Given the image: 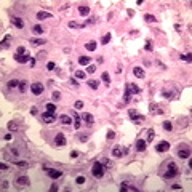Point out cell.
I'll list each match as a JSON object with an SVG mask.
<instances>
[{
	"label": "cell",
	"instance_id": "4",
	"mask_svg": "<svg viewBox=\"0 0 192 192\" xmlns=\"http://www.w3.org/2000/svg\"><path fill=\"white\" fill-rule=\"evenodd\" d=\"M31 184V181L27 176H19V178H16V186L18 187H27Z\"/></svg>",
	"mask_w": 192,
	"mask_h": 192
},
{
	"label": "cell",
	"instance_id": "28",
	"mask_svg": "<svg viewBox=\"0 0 192 192\" xmlns=\"http://www.w3.org/2000/svg\"><path fill=\"white\" fill-rule=\"evenodd\" d=\"M98 85H99V82H98V80H88V87H90V88L96 90V88H98Z\"/></svg>",
	"mask_w": 192,
	"mask_h": 192
},
{
	"label": "cell",
	"instance_id": "7",
	"mask_svg": "<svg viewBox=\"0 0 192 192\" xmlns=\"http://www.w3.org/2000/svg\"><path fill=\"white\" fill-rule=\"evenodd\" d=\"M120 190H131V192H136L138 189H136L133 184H130V182H126V181H123L122 184H120Z\"/></svg>",
	"mask_w": 192,
	"mask_h": 192
},
{
	"label": "cell",
	"instance_id": "36",
	"mask_svg": "<svg viewBox=\"0 0 192 192\" xmlns=\"http://www.w3.org/2000/svg\"><path fill=\"white\" fill-rule=\"evenodd\" d=\"M144 21H146V23H154V21H155V16H152V15H146V16H144Z\"/></svg>",
	"mask_w": 192,
	"mask_h": 192
},
{
	"label": "cell",
	"instance_id": "17",
	"mask_svg": "<svg viewBox=\"0 0 192 192\" xmlns=\"http://www.w3.org/2000/svg\"><path fill=\"white\" fill-rule=\"evenodd\" d=\"M82 120H85L87 123L91 125V123L95 122V118H93V115H91V114H87V112H85V114H82Z\"/></svg>",
	"mask_w": 192,
	"mask_h": 192
},
{
	"label": "cell",
	"instance_id": "41",
	"mask_svg": "<svg viewBox=\"0 0 192 192\" xmlns=\"http://www.w3.org/2000/svg\"><path fill=\"white\" fill-rule=\"evenodd\" d=\"M144 48L147 50V51H152V42L147 40V42H146V45H144Z\"/></svg>",
	"mask_w": 192,
	"mask_h": 192
},
{
	"label": "cell",
	"instance_id": "19",
	"mask_svg": "<svg viewBox=\"0 0 192 192\" xmlns=\"http://www.w3.org/2000/svg\"><path fill=\"white\" fill-rule=\"evenodd\" d=\"M59 120H61V123H64V125H70V123H72V118H70L69 115H61Z\"/></svg>",
	"mask_w": 192,
	"mask_h": 192
},
{
	"label": "cell",
	"instance_id": "18",
	"mask_svg": "<svg viewBox=\"0 0 192 192\" xmlns=\"http://www.w3.org/2000/svg\"><path fill=\"white\" fill-rule=\"evenodd\" d=\"M79 13H80L82 16H87V15L90 13V6H87V5H80V6H79Z\"/></svg>",
	"mask_w": 192,
	"mask_h": 192
},
{
	"label": "cell",
	"instance_id": "20",
	"mask_svg": "<svg viewBox=\"0 0 192 192\" xmlns=\"http://www.w3.org/2000/svg\"><path fill=\"white\" fill-rule=\"evenodd\" d=\"M15 165L19 167V168H29V167H31L27 162H23V160H15Z\"/></svg>",
	"mask_w": 192,
	"mask_h": 192
},
{
	"label": "cell",
	"instance_id": "15",
	"mask_svg": "<svg viewBox=\"0 0 192 192\" xmlns=\"http://www.w3.org/2000/svg\"><path fill=\"white\" fill-rule=\"evenodd\" d=\"M133 74H134V77H138V79H144V69L143 67H134Z\"/></svg>",
	"mask_w": 192,
	"mask_h": 192
},
{
	"label": "cell",
	"instance_id": "14",
	"mask_svg": "<svg viewBox=\"0 0 192 192\" xmlns=\"http://www.w3.org/2000/svg\"><path fill=\"white\" fill-rule=\"evenodd\" d=\"M11 23H13V26H15V27H18V29H23V27H24V21H23V19H19V18H13Z\"/></svg>",
	"mask_w": 192,
	"mask_h": 192
},
{
	"label": "cell",
	"instance_id": "24",
	"mask_svg": "<svg viewBox=\"0 0 192 192\" xmlns=\"http://www.w3.org/2000/svg\"><path fill=\"white\" fill-rule=\"evenodd\" d=\"M72 115H74V126H75V128H77V130H79V128L82 126V123H80V117H79V115H77L75 112H74V114H72Z\"/></svg>",
	"mask_w": 192,
	"mask_h": 192
},
{
	"label": "cell",
	"instance_id": "47",
	"mask_svg": "<svg viewBox=\"0 0 192 192\" xmlns=\"http://www.w3.org/2000/svg\"><path fill=\"white\" fill-rule=\"evenodd\" d=\"M16 54H26V50H24L23 47H19V48L16 50Z\"/></svg>",
	"mask_w": 192,
	"mask_h": 192
},
{
	"label": "cell",
	"instance_id": "49",
	"mask_svg": "<svg viewBox=\"0 0 192 192\" xmlns=\"http://www.w3.org/2000/svg\"><path fill=\"white\" fill-rule=\"evenodd\" d=\"M54 67H56V66H54V62H48V64H47V69H48V70H53Z\"/></svg>",
	"mask_w": 192,
	"mask_h": 192
},
{
	"label": "cell",
	"instance_id": "43",
	"mask_svg": "<svg viewBox=\"0 0 192 192\" xmlns=\"http://www.w3.org/2000/svg\"><path fill=\"white\" fill-rule=\"evenodd\" d=\"M87 72H88V74H95V72H96V67H95V66H88Z\"/></svg>",
	"mask_w": 192,
	"mask_h": 192
},
{
	"label": "cell",
	"instance_id": "9",
	"mask_svg": "<svg viewBox=\"0 0 192 192\" xmlns=\"http://www.w3.org/2000/svg\"><path fill=\"white\" fill-rule=\"evenodd\" d=\"M42 118H43V122H45V123H53L54 120H56V118H54V115H53L51 112H45V114L42 115Z\"/></svg>",
	"mask_w": 192,
	"mask_h": 192
},
{
	"label": "cell",
	"instance_id": "53",
	"mask_svg": "<svg viewBox=\"0 0 192 192\" xmlns=\"http://www.w3.org/2000/svg\"><path fill=\"white\" fill-rule=\"evenodd\" d=\"M11 154L13 155H19V151H18L16 147H11Z\"/></svg>",
	"mask_w": 192,
	"mask_h": 192
},
{
	"label": "cell",
	"instance_id": "2",
	"mask_svg": "<svg viewBox=\"0 0 192 192\" xmlns=\"http://www.w3.org/2000/svg\"><path fill=\"white\" fill-rule=\"evenodd\" d=\"M91 173H93L95 178H103V175H104V167H103V163H101V162H96L95 165H93Z\"/></svg>",
	"mask_w": 192,
	"mask_h": 192
},
{
	"label": "cell",
	"instance_id": "48",
	"mask_svg": "<svg viewBox=\"0 0 192 192\" xmlns=\"http://www.w3.org/2000/svg\"><path fill=\"white\" fill-rule=\"evenodd\" d=\"M74 107H75V109H82V107H83V103H82V101H77V103L74 104Z\"/></svg>",
	"mask_w": 192,
	"mask_h": 192
},
{
	"label": "cell",
	"instance_id": "32",
	"mask_svg": "<svg viewBox=\"0 0 192 192\" xmlns=\"http://www.w3.org/2000/svg\"><path fill=\"white\" fill-rule=\"evenodd\" d=\"M101 79H103V82H106V85H109V82H111V77H109V74H107V72H103Z\"/></svg>",
	"mask_w": 192,
	"mask_h": 192
},
{
	"label": "cell",
	"instance_id": "39",
	"mask_svg": "<svg viewBox=\"0 0 192 192\" xmlns=\"http://www.w3.org/2000/svg\"><path fill=\"white\" fill-rule=\"evenodd\" d=\"M85 176H77V179H75V182H77V184H85Z\"/></svg>",
	"mask_w": 192,
	"mask_h": 192
},
{
	"label": "cell",
	"instance_id": "11",
	"mask_svg": "<svg viewBox=\"0 0 192 192\" xmlns=\"http://www.w3.org/2000/svg\"><path fill=\"white\" fill-rule=\"evenodd\" d=\"M178 157H179V159H184V160L189 159V157H190V151H189L187 147H186V149H179V151H178Z\"/></svg>",
	"mask_w": 192,
	"mask_h": 192
},
{
	"label": "cell",
	"instance_id": "35",
	"mask_svg": "<svg viewBox=\"0 0 192 192\" xmlns=\"http://www.w3.org/2000/svg\"><path fill=\"white\" fill-rule=\"evenodd\" d=\"M54 111H56V107H54V104L48 103V104H47V112H51V114H54Z\"/></svg>",
	"mask_w": 192,
	"mask_h": 192
},
{
	"label": "cell",
	"instance_id": "40",
	"mask_svg": "<svg viewBox=\"0 0 192 192\" xmlns=\"http://www.w3.org/2000/svg\"><path fill=\"white\" fill-rule=\"evenodd\" d=\"M131 99V93H130V90L126 88V91H125V103H128Z\"/></svg>",
	"mask_w": 192,
	"mask_h": 192
},
{
	"label": "cell",
	"instance_id": "22",
	"mask_svg": "<svg viewBox=\"0 0 192 192\" xmlns=\"http://www.w3.org/2000/svg\"><path fill=\"white\" fill-rule=\"evenodd\" d=\"M90 61H91V59H90L88 56H80V58H79V62L82 64V66H88Z\"/></svg>",
	"mask_w": 192,
	"mask_h": 192
},
{
	"label": "cell",
	"instance_id": "1",
	"mask_svg": "<svg viewBox=\"0 0 192 192\" xmlns=\"http://www.w3.org/2000/svg\"><path fill=\"white\" fill-rule=\"evenodd\" d=\"M176 175H178V167H176L173 162H170L168 167H167V170H165V173H163V178H165V179H170V178L176 176Z\"/></svg>",
	"mask_w": 192,
	"mask_h": 192
},
{
	"label": "cell",
	"instance_id": "57",
	"mask_svg": "<svg viewBox=\"0 0 192 192\" xmlns=\"http://www.w3.org/2000/svg\"><path fill=\"white\" fill-rule=\"evenodd\" d=\"M70 83H72V85H74V87H77V85H79V83H77V80H75V79H70Z\"/></svg>",
	"mask_w": 192,
	"mask_h": 192
},
{
	"label": "cell",
	"instance_id": "3",
	"mask_svg": "<svg viewBox=\"0 0 192 192\" xmlns=\"http://www.w3.org/2000/svg\"><path fill=\"white\" fill-rule=\"evenodd\" d=\"M130 118L134 123H143L144 122V115H139L136 111H133V109H130Z\"/></svg>",
	"mask_w": 192,
	"mask_h": 192
},
{
	"label": "cell",
	"instance_id": "31",
	"mask_svg": "<svg viewBox=\"0 0 192 192\" xmlns=\"http://www.w3.org/2000/svg\"><path fill=\"white\" fill-rule=\"evenodd\" d=\"M109 42H111V34H106L104 37L101 39V43H103V45H107Z\"/></svg>",
	"mask_w": 192,
	"mask_h": 192
},
{
	"label": "cell",
	"instance_id": "10",
	"mask_svg": "<svg viewBox=\"0 0 192 192\" xmlns=\"http://www.w3.org/2000/svg\"><path fill=\"white\" fill-rule=\"evenodd\" d=\"M47 173H48V176L51 178V179H58V178H61V175H62V173L59 171V170H47Z\"/></svg>",
	"mask_w": 192,
	"mask_h": 192
},
{
	"label": "cell",
	"instance_id": "58",
	"mask_svg": "<svg viewBox=\"0 0 192 192\" xmlns=\"http://www.w3.org/2000/svg\"><path fill=\"white\" fill-rule=\"evenodd\" d=\"M0 168H2V170H8V165H6V163H2V165H0Z\"/></svg>",
	"mask_w": 192,
	"mask_h": 192
},
{
	"label": "cell",
	"instance_id": "56",
	"mask_svg": "<svg viewBox=\"0 0 192 192\" xmlns=\"http://www.w3.org/2000/svg\"><path fill=\"white\" fill-rule=\"evenodd\" d=\"M50 190H51V192H56V190H58V186H54V184H53V186L50 187Z\"/></svg>",
	"mask_w": 192,
	"mask_h": 192
},
{
	"label": "cell",
	"instance_id": "37",
	"mask_svg": "<svg viewBox=\"0 0 192 192\" xmlns=\"http://www.w3.org/2000/svg\"><path fill=\"white\" fill-rule=\"evenodd\" d=\"M75 77H77V79H85L87 74H85L83 70H77V72H75Z\"/></svg>",
	"mask_w": 192,
	"mask_h": 192
},
{
	"label": "cell",
	"instance_id": "44",
	"mask_svg": "<svg viewBox=\"0 0 192 192\" xmlns=\"http://www.w3.org/2000/svg\"><path fill=\"white\" fill-rule=\"evenodd\" d=\"M59 98H61V93H59V91H54V93H53V99H54V101H58Z\"/></svg>",
	"mask_w": 192,
	"mask_h": 192
},
{
	"label": "cell",
	"instance_id": "6",
	"mask_svg": "<svg viewBox=\"0 0 192 192\" xmlns=\"http://www.w3.org/2000/svg\"><path fill=\"white\" fill-rule=\"evenodd\" d=\"M31 90H32L34 95H42V93H43V85H42V83H32Z\"/></svg>",
	"mask_w": 192,
	"mask_h": 192
},
{
	"label": "cell",
	"instance_id": "46",
	"mask_svg": "<svg viewBox=\"0 0 192 192\" xmlns=\"http://www.w3.org/2000/svg\"><path fill=\"white\" fill-rule=\"evenodd\" d=\"M115 138V133L114 131H107V139H114Z\"/></svg>",
	"mask_w": 192,
	"mask_h": 192
},
{
	"label": "cell",
	"instance_id": "30",
	"mask_svg": "<svg viewBox=\"0 0 192 192\" xmlns=\"http://www.w3.org/2000/svg\"><path fill=\"white\" fill-rule=\"evenodd\" d=\"M154 136H155V134H154V130H147V141H146V143H147V144H149V143H152Z\"/></svg>",
	"mask_w": 192,
	"mask_h": 192
},
{
	"label": "cell",
	"instance_id": "51",
	"mask_svg": "<svg viewBox=\"0 0 192 192\" xmlns=\"http://www.w3.org/2000/svg\"><path fill=\"white\" fill-rule=\"evenodd\" d=\"M3 139H5V141H10V139H11V134H10V133L3 134Z\"/></svg>",
	"mask_w": 192,
	"mask_h": 192
},
{
	"label": "cell",
	"instance_id": "38",
	"mask_svg": "<svg viewBox=\"0 0 192 192\" xmlns=\"http://www.w3.org/2000/svg\"><path fill=\"white\" fill-rule=\"evenodd\" d=\"M69 27H72V29H82V24H77V23H69Z\"/></svg>",
	"mask_w": 192,
	"mask_h": 192
},
{
	"label": "cell",
	"instance_id": "16",
	"mask_svg": "<svg viewBox=\"0 0 192 192\" xmlns=\"http://www.w3.org/2000/svg\"><path fill=\"white\" fill-rule=\"evenodd\" d=\"M48 18H51V13H48V11H39L37 13V19H40V21L48 19Z\"/></svg>",
	"mask_w": 192,
	"mask_h": 192
},
{
	"label": "cell",
	"instance_id": "13",
	"mask_svg": "<svg viewBox=\"0 0 192 192\" xmlns=\"http://www.w3.org/2000/svg\"><path fill=\"white\" fill-rule=\"evenodd\" d=\"M146 146H147V143H146L144 139H138V141H136V149H138L139 152L146 151Z\"/></svg>",
	"mask_w": 192,
	"mask_h": 192
},
{
	"label": "cell",
	"instance_id": "42",
	"mask_svg": "<svg viewBox=\"0 0 192 192\" xmlns=\"http://www.w3.org/2000/svg\"><path fill=\"white\" fill-rule=\"evenodd\" d=\"M181 59H182V61L190 62V53H187V54H181Z\"/></svg>",
	"mask_w": 192,
	"mask_h": 192
},
{
	"label": "cell",
	"instance_id": "50",
	"mask_svg": "<svg viewBox=\"0 0 192 192\" xmlns=\"http://www.w3.org/2000/svg\"><path fill=\"white\" fill-rule=\"evenodd\" d=\"M8 128H10V130H16V128H18V125H16L15 122H11L10 125H8Z\"/></svg>",
	"mask_w": 192,
	"mask_h": 192
},
{
	"label": "cell",
	"instance_id": "29",
	"mask_svg": "<svg viewBox=\"0 0 192 192\" xmlns=\"http://www.w3.org/2000/svg\"><path fill=\"white\" fill-rule=\"evenodd\" d=\"M112 155L114 157H122V149L120 147H114L112 149Z\"/></svg>",
	"mask_w": 192,
	"mask_h": 192
},
{
	"label": "cell",
	"instance_id": "45",
	"mask_svg": "<svg viewBox=\"0 0 192 192\" xmlns=\"http://www.w3.org/2000/svg\"><path fill=\"white\" fill-rule=\"evenodd\" d=\"M8 186H10V184H8V181H2V190H6Z\"/></svg>",
	"mask_w": 192,
	"mask_h": 192
},
{
	"label": "cell",
	"instance_id": "21",
	"mask_svg": "<svg viewBox=\"0 0 192 192\" xmlns=\"http://www.w3.org/2000/svg\"><path fill=\"white\" fill-rule=\"evenodd\" d=\"M126 88L130 90V93H133V95H134V93H139V88L136 87L134 83H128V85H126Z\"/></svg>",
	"mask_w": 192,
	"mask_h": 192
},
{
	"label": "cell",
	"instance_id": "54",
	"mask_svg": "<svg viewBox=\"0 0 192 192\" xmlns=\"http://www.w3.org/2000/svg\"><path fill=\"white\" fill-rule=\"evenodd\" d=\"M31 114H32V115H37V107H32V109H31Z\"/></svg>",
	"mask_w": 192,
	"mask_h": 192
},
{
	"label": "cell",
	"instance_id": "8",
	"mask_svg": "<svg viewBox=\"0 0 192 192\" xmlns=\"http://www.w3.org/2000/svg\"><path fill=\"white\" fill-rule=\"evenodd\" d=\"M15 59L18 62H27V61H31V54H15Z\"/></svg>",
	"mask_w": 192,
	"mask_h": 192
},
{
	"label": "cell",
	"instance_id": "25",
	"mask_svg": "<svg viewBox=\"0 0 192 192\" xmlns=\"http://www.w3.org/2000/svg\"><path fill=\"white\" fill-rule=\"evenodd\" d=\"M85 47H87V50H88V51H95L98 45H96V42H88V43L85 45Z\"/></svg>",
	"mask_w": 192,
	"mask_h": 192
},
{
	"label": "cell",
	"instance_id": "52",
	"mask_svg": "<svg viewBox=\"0 0 192 192\" xmlns=\"http://www.w3.org/2000/svg\"><path fill=\"white\" fill-rule=\"evenodd\" d=\"M70 157H72V159L79 157V152H77V151H72V152H70Z\"/></svg>",
	"mask_w": 192,
	"mask_h": 192
},
{
	"label": "cell",
	"instance_id": "5",
	"mask_svg": "<svg viewBox=\"0 0 192 192\" xmlns=\"http://www.w3.org/2000/svg\"><path fill=\"white\" fill-rule=\"evenodd\" d=\"M155 149H157V152H167V151L170 149V144H168L167 141H160Z\"/></svg>",
	"mask_w": 192,
	"mask_h": 192
},
{
	"label": "cell",
	"instance_id": "12",
	"mask_svg": "<svg viewBox=\"0 0 192 192\" xmlns=\"http://www.w3.org/2000/svg\"><path fill=\"white\" fill-rule=\"evenodd\" d=\"M54 143H56L58 146H66V136H64L62 133H58V134H56V139H54Z\"/></svg>",
	"mask_w": 192,
	"mask_h": 192
},
{
	"label": "cell",
	"instance_id": "34",
	"mask_svg": "<svg viewBox=\"0 0 192 192\" xmlns=\"http://www.w3.org/2000/svg\"><path fill=\"white\" fill-rule=\"evenodd\" d=\"M15 87H19V82L18 80H10L8 82V88H15Z\"/></svg>",
	"mask_w": 192,
	"mask_h": 192
},
{
	"label": "cell",
	"instance_id": "27",
	"mask_svg": "<svg viewBox=\"0 0 192 192\" xmlns=\"http://www.w3.org/2000/svg\"><path fill=\"white\" fill-rule=\"evenodd\" d=\"M26 90H27V82L26 80L19 82V91H21V93H26Z\"/></svg>",
	"mask_w": 192,
	"mask_h": 192
},
{
	"label": "cell",
	"instance_id": "55",
	"mask_svg": "<svg viewBox=\"0 0 192 192\" xmlns=\"http://www.w3.org/2000/svg\"><path fill=\"white\" fill-rule=\"evenodd\" d=\"M171 189H176V190H179V189H182V187H181L179 184H173V186H171Z\"/></svg>",
	"mask_w": 192,
	"mask_h": 192
},
{
	"label": "cell",
	"instance_id": "33",
	"mask_svg": "<svg viewBox=\"0 0 192 192\" xmlns=\"http://www.w3.org/2000/svg\"><path fill=\"white\" fill-rule=\"evenodd\" d=\"M163 128H165L167 131H171V130H173V125H171V122H168V120H167V122H163Z\"/></svg>",
	"mask_w": 192,
	"mask_h": 192
},
{
	"label": "cell",
	"instance_id": "23",
	"mask_svg": "<svg viewBox=\"0 0 192 192\" xmlns=\"http://www.w3.org/2000/svg\"><path fill=\"white\" fill-rule=\"evenodd\" d=\"M31 45L40 47V45H45V40H42V39H31Z\"/></svg>",
	"mask_w": 192,
	"mask_h": 192
},
{
	"label": "cell",
	"instance_id": "26",
	"mask_svg": "<svg viewBox=\"0 0 192 192\" xmlns=\"http://www.w3.org/2000/svg\"><path fill=\"white\" fill-rule=\"evenodd\" d=\"M32 31H34V34H37V35H40V34L45 32V31H43V27L39 26V24H37V26H34V27H32Z\"/></svg>",
	"mask_w": 192,
	"mask_h": 192
}]
</instances>
